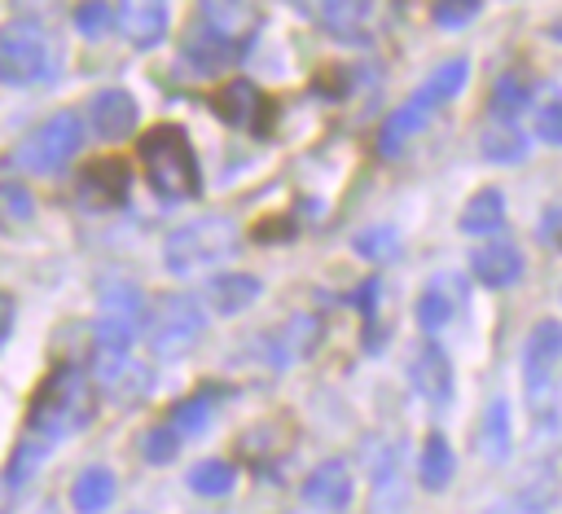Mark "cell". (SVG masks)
Returning <instances> with one entry per match:
<instances>
[{"label": "cell", "mask_w": 562, "mask_h": 514, "mask_svg": "<svg viewBox=\"0 0 562 514\" xmlns=\"http://www.w3.org/2000/svg\"><path fill=\"white\" fill-rule=\"evenodd\" d=\"M527 105V79L522 75H501L492 88V114L496 123H514V114Z\"/></svg>", "instance_id": "1f68e13d"}, {"label": "cell", "mask_w": 562, "mask_h": 514, "mask_svg": "<svg viewBox=\"0 0 562 514\" xmlns=\"http://www.w3.org/2000/svg\"><path fill=\"white\" fill-rule=\"evenodd\" d=\"M479 452L501 466L509 457V404L505 400H492L487 413H483V431H479Z\"/></svg>", "instance_id": "d4e9b609"}, {"label": "cell", "mask_w": 562, "mask_h": 514, "mask_svg": "<svg viewBox=\"0 0 562 514\" xmlns=\"http://www.w3.org/2000/svg\"><path fill=\"white\" fill-rule=\"evenodd\" d=\"M9 321H13V299L0 294V347H4V338H9Z\"/></svg>", "instance_id": "60d3db41"}, {"label": "cell", "mask_w": 562, "mask_h": 514, "mask_svg": "<svg viewBox=\"0 0 562 514\" xmlns=\"http://www.w3.org/2000/svg\"><path fill=\"white\" fill-rule=\"evenodd\" d=\"M97 413V387L88 378L83 365L75 360H57L35 395H31V409H26V422H22V435L9 452V466H4V479L9 483H22L31 479V470L66 439V435H79Z\"/></svg>", "instance_id": "6da1fadb"}, {"label": "cell", "mask_w": 562, "mask_h": 514, "mask_svg": "<svg viewBox=\"0 0 562 514\" xmlns=\"http://www.w3.org/2000/svg\"><path fill=\"white\" fill-rule=\"evenodd\" d=\"M79 141H83V119L70 114V110H57L9 158H13V167H22L31 176H53V171H61L70 163V154L79 149Z\"/></svg>", "instance_id": "9c48e42d"}, {"label": "cell", "mask_w": 562, "mask_h": 514, "mask_svg": "<svg viewBox=\"0 0 562 514\" xmlns=\"http://www.w3.org/2000/svg\"><path fill=\"white\" fill-rule=\"evenodd\" d=\"M145 316V294L132 281H110L97 294V321H92V351H132Z\"/></svg>", "instance_id": "52a82bcc"}, {"label": "cell", "mask_w": 562, "mask_h": 514, "mask_svg": "<svg viewBox=\"0 0 562 514\" xmlns=\"http://www.w3.org/2000/svg\"><path fill=\"white\" fill-rule=\"evenodd\" d=\"M233 246H237V224L228 215H198L162 242V268L176 277H202L215 264H224Z\"/></svg>", "instance_id": "8992f818"}, {"label": "cell", "mask_w": 562, "mask_h": 514, "mask_svg": "<svg viewBox=\"0 0 562 514\" xmlns=\"http://www.w3.org/2000/svg\"><path fill=\"white\" fill-rule=\"evenodd\" d=\"M255 26H259V13L250 4H198V13L180 35V57L198 75L228 70L233 62L246 57Z\"/></svg>", "instance_id": "7a4b0ae2"}, {"label": "cell", "mask_w": 562, "mask_h": 514, "mask_svg": "<svg viewBox=\"0 0 562 514\" xmlns=\"http://www.w3.org/2000/svg\"><path fill=\"white\" fill-rule=\"evenodd\" d=\"M233 483H237V470L228 461H220V457H206V461H198L189 470V488L202 492V496H228Z\"/></svg>", "instance_id": "f1b7e54d"}, {"label": "cell", "mask_w": 562, "mask_h": 514, "mask_svg": "<svg viewBox=\"0 0 562 514\" xmlns=\"http://www.w3.org/2000/svg\"><path fill=\"white\" fill-rule=\"evenodd\" d=\"M536 132H540V141L562 145V101H544V105H540V114H536Z\"/></svg>", "instance_id": "8d00e7d4"}, {"label": "cell", "mask_w": 562, "mask_h": 514, "mask_svg": "<svg viewBox=\"0 0 562 514\" xmlns=\"http://www.w3.org/2000/svg\"><path fill=\"white\" fill-rule=\"evenodd\" d=\"M369 452H373V466H369V470H373V492H378V501H382V510H386V505H395V501L404 496V492L395 488V474H400V470H395V448L369 444Z\"/></svg>", "instance_id": "4dcf8cb0"}, {"label": "cell", "mask_w": 562, "mask_h": 514, "mask_svg": "<svg viewBox=\"0 0 562 514\" xmlns=\"http://www.w3.org/2000/svg\"><path fill=\"white\" fill-rule=\"evenodd\" d=\"M351 246H356V255H364V259H373V264H386V259L400 255V233H395L391 224H373V228H360V233L351 237Z\"/></svg>", "instance_id": "f546056e"}, {"label": "cell", "mask_w": 562, "mask_h": 514, "mask_svg": "<svg viewBox=\"0 0 562 514\" xmlns=\"http://www.w3.org/2000/svg\"><path fill=\"white\" fill-rule=\"evenodd\" d=\"M127 185H132V176H127L123 158H114V154L92 158V163L79 171V193H83V202H92V206H119V202H127Z\"/></svg>", "instance_id": "2e32d148"}, {"label": "cell", "mask_w": 562, "mask_h": 514, "mask_svg": "<svg viewBox=\"0 0 562 514\" xmlns=\"http://www.w3.org/2000/svg\"><path fill=\"white\" fill-rule=\"evenodd\" d=\"M351 299H356V308L364 312V321L373 325V312H378V299H382V286H378V281L369 277V281H364V286H360V290H356Z\"/></svg>", "instance_id": "74e56055"}, {"label": "cell", "mask_w": 562, "mask_h": 514, "mask_svg": "<svg viewBox=\"0 0 562 514\" xmlns=\"http://www.w3.org/2000/svg\"><path fill=\"white\" fill-rule=\"evenodd\" d=\"M479 145H483V158L487 163H522L527 158V136L514 123H492L479 136Z\"/></svg>", "instance_id": "484cf974"}, {"label": "cell", "mask_w": 562, "mask_h": 514, "mask_svg": "<svg viewBox=\"0 0 562 514\" xmlns=\"http://www.w3.org/2000/svg\"><path fill=\"white\" fill-rule=\"evenodd\" d=\"M465 75H470V62L465 57H448V62H439L430 75H426V83L404 101V105H395L391 114H386V123H382V132H378V154H400V145L408 141V136H417L426 123H430V114L448 101V97H457L461 88H465Z\"/></svg>", "instance_id": "5b68a950"}, {"label": "cell", "mask_w": 562, "mask_h": 514, "mask_svg": "<svg viewBox=\"0 0 562 514\" xmlns=\"http://www.w3.org/2000/svg\"><path fill=\"white\" fill-rule=\"evenodd\" d=\"M92 382L114 400V404H136L149 395L154 387V369L145 360H136L132 351L114 356V351H92Z\"/></svg>", "instance_id": "8fae6325"}, {"label": "cell", "mask_w": 562, "mask_h": 514, "mask_svg": "<svg viewBox=\"0 0 562 514\" xmlns=\"http://www.w3.org/2000/svg\"><path fill=\"white\" fill-rule=\"evenodd\" d=\"M540 237H544L549 246H558V250H562V206H553V211L544 215V224H540Z\"/></svg>", "instance_id": "f35d334b"}, {"label": "cell", "mask_w": 562, "mask_h": 514, "mask_svg": "<svg viewBox=\"0 0 562 514\" xmlns=\"http://www.w3.org/2000/svg\"><path fill=\"white\" fill-rule=\"evenodd\" d=\"M110 26H119V4H79L75 9V31L83 35H105Z\"/></svg>", "instance_id": "e575fe53"}, {"label": "cell", "mask_w": 562, "mask_h": 514, "mask_svg": "<svg viewBox=\"0 0 562 514\" xmlns=\"http://www.w3.org/2000/svg\"><path fill=\"white\" fill-rule=\"evenodd\" d=\"M479 9H483L479 0H443V4H435L430 18H435L439 26H465V22L479 18Z\"/></svg>", "instance_id": "d590c367"}, {"label": "cell", "mask_w": 562, "mask_h": 514, "mask_svg": "<svg viewBox=\"0 0 562 514\" xmlns=\"http://www.w3.org/2000/svg\"><path fill=\"white\" fill-rule=\"evenodd\" d=\"M211 105L215 114L228 123V127H246V132H268L272 127V101L259 92L255 79H228L211 92Z\"/></svg>", "instance_id": "7c38bea8"}, {"label": "cell", "mask_w": 562, "mask_h": 514, "mask_svg": "<svg viewBox=\"0 0 562 514\" xmlns=\"http://www.w3.org/2000/svg\"><path fill=\"white\" fill-rule=\"evenodd\" d=\"M110 501H114V474H110L105 466H88V470L75 479V488H70V505H75L79 514H101Z\"/></svg>", "instance_id": "cb8c5ba5"}, {"label": "cell", "mask_w": 562, "mask_h": 514, "mask_svg": "<svg viewBox=\"0 0 562 514\" xmlns=\"http://www.w3.org/2000/svg\"><path fill=\"white\" fill-rule=\"evenodd\" d=\"M211 413H215V391H193L189 400H180L171 409V426L180 435H202L211 426Z\"/></svg>", "instance_id": "83f0119b"}, {"label": "cell", "mask_w": 562, "mask_h": 514, "mask_svg": "<svg viewBox=\"0 0 562 514\" xmlns=\"http://www.w3.org/2000/svg\"><path fill=\"white\" fill-rule=\"evenodd\" d=\"M316 13V22L325 26V31H334V35H356L369 18H373V4H347V0H329V4H316L312 9Z\"/></svg>", "instance_id": "4316f807"}, {"label": "cell", "mask_w": 562, "mask_h": 514, "mask_svg": "<svg viewBox=\"0 0 562 514\" xmlns=\"http://www.w3.org/2000/svg\"><path fill=\"white\" fill-rule=\"evenodd\" d=\"M299 496H303L312 510H325V514L347 510V505H351V470H347V461H342V457L321 461V466L303 479Z\"/></svg>", "instance_id": "9a60e30c"}, {"label": "cell", "mask_w": 562, "mask_h": 514, "mask_svg": "<svg viewBox=\"0 0 562 514\" xmlns=\"http://www.w3.org/2000/svg\"><path fill=\"white\" fill-rule=\"evenodd\" d=\"M35 215V198L18 180H0V224H26Z\"/></svg>", "instance_id": "d6a6232c"}, {"label": "cell", "mask_w": 562, "mask_h": 514, "mask_svg": "<svg viewBox=\"0 0 562 514\" xmlns=\"http://www.w3.org/2000/svg\"><path fill=\"white\" fill-rule=\"evenodd\" d=\"M558 369H562V325L558 321H540L522 343V387H527V404L536 413L553 400Z\"/></svg>", "instance_id": "30bf717a"}, {"label": "cell", "mask_w": 562, "mask_h": 514, "mask_svg": "<svg viewBox=\"0 0 562 514\" xmlns=\"http://www.w3.org/2000/svg\"><path fill=\"white\" fill-rule=\"evenodd\" d=\"M119 31L136 48H154L167 35V4H158V0H149V4H119Z\"/></svg>", "instance_id": "ffe728a7"}, {"label": "cell", "mask_w": 562, "mask_h": 514, "mask_svg": "<svg viewBox=\"0 0 562 514\" xmlns=\"http://www.w3.org/2000/svg\"><path fill=\"white\" fill-rule=\"evenodd\" d=\"M470 272H474L479 286L505 290V286H514V281L522 277V255H518L509 242H492V246H479V250L470 255Z\"/></svg>", "instance_id": "ac0fdd59"}, {"label": "cell", "mask_w": 562, "mask_h": 514, "mask_svg": "<svg viewBox=\"0 0 562 514\" xmlns=\"http://www.w3.org/2000/svg\"><path fill=\"white\" fill-rule=\"evenodd\" d=\"M404 369H408L413 391H417L426 404L443 409V404L452 400V360H448V351H443L439 343H430V338H426V343H413Z\"/></svg>", "instance_id": "4fadbf2b"}, {"label": "cell", "mask_w": 562, "mask_h": 514, "mask_svg": "<svg viewBox=\"0 0 562 514\" xmlns=\"http://www.w3.org/2000/svg\"><path fill=\"white\" fill-rule=\"evenodd\" d=\"M136 158H140L145 185L162 202H189V198L202 193V167H198V154H193L184 127H176V123L145 127L140 145H136Z\"/></svg>", "instance_id": "3957f363"}, {"label": "cell", "mask_w": 562, "mask_h": 514, "mask_svg": "<svg viewBox=\"0 0 562 514\" xmlns=\"http://www.w3.org/2000/svg\"><path fill=\"white\" fill-rule=\"evenodd\" d=\"M61 66L57 40L40 18H9L0 26V83L9 88H35L53 83Z\"/></svg>", "instance_id": "277c9868"}, {"label": "cell", "mask_w": 562, "mask_h": 514, "mask_svg": "<svg viewBox=\"0 0 562 514\" xmlns=\"http://www.w3.org/2000/svg\"><path fill=\"white\" fill-rule=\"evenodd\" d=\"M316 338H321V321L307 316V312H294V316L268 338V365H272V369H285V365L303 360V356L316 347Z\"/></svg>", "instance_id": "e0dca14e"}, {"label": "cell", "mask_w": 562, "mask_h": 514, "mask_svg": "<svg viewBox=\"0 0 562 514\" xmlns=\"http://www.w3.org/2000/svg\"><path fill=\"white\" fill-rule=\"evenodd\" d=\"M206 329V308L193 299V294H162L154 308H149V321H145V338L154 347V356H184Z\"/></svg>", "instance_id": "ba28073f"}, {"label": "cell", "mask_w": 562, "mask_h": 514, "mask_svg": "<svg viewBox=\"0 0 562 514\" xmlns=\"http://www.w3.org/2000/svg\"><path fill=\"white\" fill-rule=\"evenodd\" d=\"M501 224H505V198H501V189H479L461 206V233H470V237H492Z\"/></svg>", "instance_id": "7402d4cb"}, {"label": "cell", "mask_w": 562, "mask_h": 514, "mask_svg": "<svg viewBox=\"0 0 562 514\" xmlns=\"http://www.w3.org/2000/svg\"><path fill=\"white\" fill-rule=\"evenodd\" d=\"M483 514H544V510L531 505V501H496V505H487Z\"/></svg>", "instance_id": "ab89813d"}, {"label": "cell", "mask_w": 562, "mask_h": 514, "mask_svg": "<svg viewBox=\"0 0 562 514\" xmlns=\"http://www.w3.org/2000/svg\"><path fill=\"white\" fill-rule=\"evenodd\" d=\"M136 119H140V110L127 88H101L88 97V123L101 141H123L136 127Z\"/></svg>", "instance_id": "5bb4252c"}, {"label": "cell", "mask_w": 562, "mask_h": 514, "mask_svg": "<svg viewBox=\"0 0 562 514\" xmlns=\"http://www.w3.org/2000/svg\"><path fill=\"white\" fill-rule=\"evenodd\" d=\"M457 303H461V277H452V272L430 277L426 290H422V299H417V325H422L426 334L443 329V325L452 321Z\"/></svg>", "instance_id": "d6986e66"}, {"label": "cell", "mask_w": 562, "mask_h": 514, "mask_svg": "<svg viewBox=\"0 0 562 514\" xmlns=\"http://www.w3.org/2000/svg\"><path fill=\"white\" fill-rule=\"evenodd\" d=\"M176 452H180V431L176 426H149L140 435V457L145 461L167 466V461H176Z\"/></svg>", "instance_id": "836d02e7"}, {"label": "cell", "mask_w": 562, "mask_h": 514, "mask_svg": "<svg viewBox=\"0 0 562 514\" xmlns=\"http://www.w3.org/2000/svg\"><path fill=\"white\" fill-rule=\"evenodd\" d=\"M255 299H259V277H250V272H220L206 286V303L220 316H233V312H241Z\"/></svg>", "instance_id": "44dd1931"}, {"label": "cell", "mask_w": 562, "mask_h": 514, "mask_svg": "<svg viewBox=\"0 0 562 514\" xmlns=\"http://www.w3.org/2000/svg\"><path fill=\"white\" fill-rule=\"evenodd\" d=\"M452 466H457V461H452V444H448L439 431H430L426 444H422V457H417V479H422V488H430V492L448 488Z\"/></svg>", "instance_id": "603a6c76"}, {"label": "cell", "mask_w": 562, "mask_h": 514, "mask_svg": "<svg viewBox=\"0 0 562 514\" xmlns=\"http://www.w3.org/2000/svg\"><path fill=\"white\" fill-rule=\"evenodd\" d=\"M549 35H553V40L562 44V18H558V22H549Z\"/></svg>", "instance_id": "b9f144b4"}]
</instances>
